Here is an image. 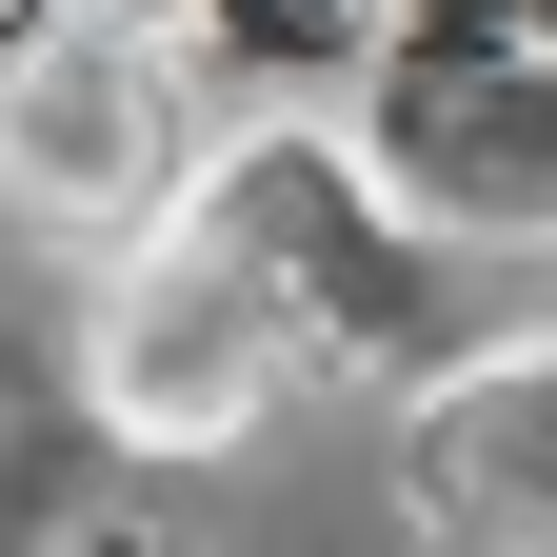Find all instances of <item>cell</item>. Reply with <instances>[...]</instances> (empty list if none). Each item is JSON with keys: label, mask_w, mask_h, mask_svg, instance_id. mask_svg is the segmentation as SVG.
Segmentation results:
<instances>
[{"label": "cell", "mask_w": 557, "mask_h": 557, "mask_svg": "<svg viewBox=\"0 0 557 557\" xmlns=\"http://www.w3.org/2000/svg\"><path fill=\"white\" fill-rule=\"evenodd\" d=\"M359 180L418 239H557V40H398L359 81Z\"/></svg>", "instance_id": "cell-3"}, {"label": "cell", "mask_w": 557, "mask_h": 557, "mask_svg": "<svg viewBox=\"0 0 557 557\" xmlns=\"http://www.w3.org/2000/svg\"><path fill=\"white\" fill-rule=\"evenodd\" d=\"M518 40H557V0H518Z\"/></svg>", "instance_id": "cell-5"}, {"label": "cell", "mask_w": 557, "mask_h": 557, "mask_svg": "<svg viewBox=\"0 0 557 557\" xmlns=\"http://www.w3.org/2000/svg\"><path fill=\"white\" fill-rule=\"evenodd\" d=\"M398 518L438 557H557V319L398 398Z\"/></svg>", "instance_id": "cell-4"}, {"label": "cell", "mask_w": 557, "mask_h": 557, "mask_svg": "<svg viewBox=\"0 0 557 557\" xmlns=\"http://www.w3.org/2000/svg\"><path fill=\"white\" fill-rule=\"evenodd\" d=\"M199 60L180 40H100V21H21L0 40V239H60V259H139L199 199Z\"/></svg>", "instance_id": "cell-2"}, {"label": "cell", "mask_w": 557, "mask_h": 557, "mask_svg": "<svg viewBox=\"0 0 557 557\" xmlns=\"http://www.w3.org/2000/svg\"><path fill=\"white\" fill-rule=\"evenodd\" d=\"M21 21H40V0H0V40H21Z\"/></svg>", "instance_id": "cell-6"}, {"label": "cell", "mask_w": 557, "mask_h": 557, "mask_svg": "<svg viewBox=\"0 0 557 557\" xmlns=\"http://www.w3.org/2000/svg\"><path fill=\"white\" fill-rule=\"evenodd\" d=\"M478 338L498 319L458 299V239L398 220V199L359 180V139L259 120V139L199 160L180 220L100 278L81 418L180 478V458H239L259 418H299V398H418V379H458Z\"/></svg>", "instance_id": "cell-1"}]
</instances>
